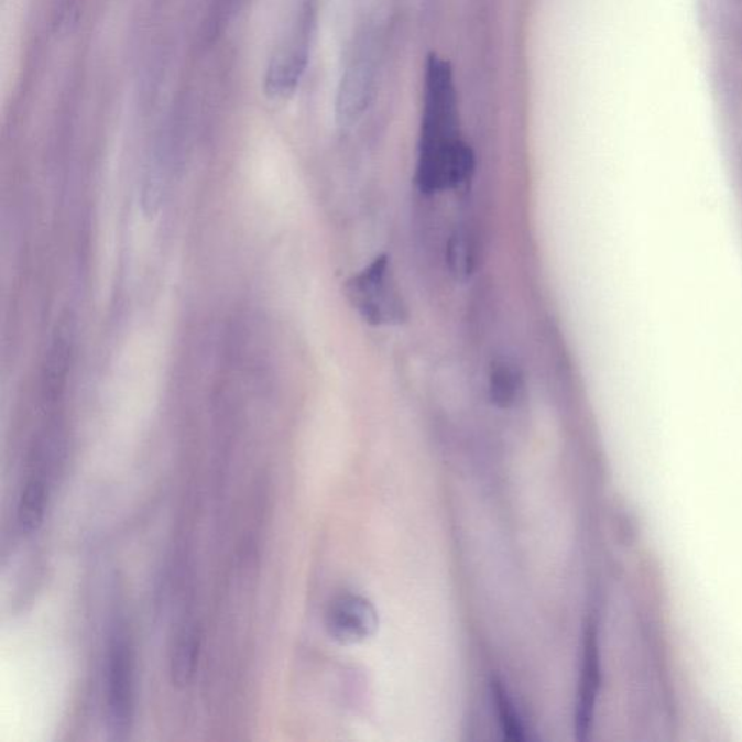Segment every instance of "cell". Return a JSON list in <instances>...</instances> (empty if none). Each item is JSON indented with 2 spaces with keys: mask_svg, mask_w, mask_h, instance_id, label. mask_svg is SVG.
Here are the masks:
<instances>
[{
  "mask_svg": "<svg viewBox=\"0 0 742 742\" xmlns=\"http://www.w3.org/2000/svg\"><path fill=\"white\" fill-rule=\"evenodd\" d=\"M346 293L352 308L374 327L400 324L405 318V306L388 255H380L352 276L347 282Z\"/></svg>",
  "mask_w": 742,
  "mask_h": 742,
  "instance_id": "7a4b0ae2",
  "label": "cell"
},
{
  "mask_svg": "<svg viewBox=\"0 0 742 742\" xmlns=\"http://www.w3.org/2000/svg\"><path fill=\"white\" fill-rule=\"evenodd\" d=\"M196 659H198V641L195 634H186L177 643L176 656L173 658V675L178 685L187 684L194 675Z\"/></svg>",
  "mask_w": 742,
  "mask_h": 742,
  "instance_id": "8fae6325",
  "label": "cell"
},
{
  "mask_svg": "<svg viewBox=\"0 0 742 742\" xmlns=\"http://www.w3.org/2000/svg\"><path fill=\"white\" fill-rule=\"evenodd\" d=\"M48 503V485L41 473L32 474L22 490L18 505V525L22 533L31 534L43 524Z\"/></svg>",
  "mask_w": 742,
  "mask_h": 742,
  "instance_id": "ba28073f",
  "label": "cell"
},
{
  "mask_svg": "<svg viewBox=\"0 0 742 742\" xmlns=\"http://www.w3.org/2000/svg\"><path fill=\"white\" fill-rule=\"evenodd\" d=\"M489 391L494 405L499 407L514 406L522 392L520 371L505 361L494 364L492 371H490Z\"/></svg>",
  "mask_w": 742,
  "mask_h": 742,
  "instance_id": "30bf717a",
  "label": "cell"
},
{
  "mask_svg": "<svg viewBox=\"0 0 742 742\" xmlns=\"http://www.w3.org/2000/svg\"><path fill=\"white\" fill-rule=\"evenodd\" d=\"M240 0H214L208 21L205 22V39L210 41L222 31L229 18L236 11Z\"/></svg>",
  "mask_w": 742,
  "mask_h": 742,
  "instance_id": "4fadbf2b",
  "label": "cell"
},
{
  "mask_svg": "<svg viewBox=\"0 0 742 742\" xmlns=\"http://www.w3.org/2000/svg\"><path fill=\"white\" fill-rule=\"evenodd\" d=\"M72 343L66 334L59 331L54 337L43 370V392L45 401L54 403L63 395L70 370Z\"/></svg>",
  "mask_w": 742,
  "mask_h": 742,
  "instance_id": "52a82bcc",
  "label": "cell"
},
{
  "mask_svg": "<svg viewBox=\"0 0 742 742\" xmlns=\"http://www.w3.org/2000/svg\"><path fill=\"white\" fill-rule=\"evenodd\" d=\"M600 681H602V670H600L598 631L597 625L589 622L585 631L579 694H577L576 705L575 728L579 741L588 740L590 731H592Z\"/></svg>",
  "mask_w": 742,
  "mask_h": 742,
  "instance_id": "5b68a950",
  "label": "cell"
},
{
  "mask_svg": "<svg viewBox=\"0 0 742 742\" xmlns=\"http://www.w3.org/2000/svg\"><path fill=\"white\" fill-rule=\"evenodd\" d=\"M325 625L329 636L337 643L346 645L364 643L378 630V611L368 598L343 593L329 604Z\"/></svg>",
  "mask_w": 742,
  "mask_h": 742,
  "instance_id": "277c9868",
  "label": "cell"
},
{
  "mask_svg": "<svg viewBox=\"0 0 742 742\" xmlns=\"http://www.w3.org/2000/svg\"><path fill=\"white\" fill-rule=\"evenodd\" d=\"M450 264L452 273L457 277H467L471 272L473 265V250H471L470 241L466 236L458 233L452 238L450 244Z\"/></svg>",
  "mask_w": 742,
  "mask_h": 742,
  "instance_id": "7c38bea8",
  "label": "cell"
},
{
  "mask_svg": "<svg viewBox=\"0 0 742 742\" xmlns=\"http://www.w3.org/2000/svg\"><path fill=\"white\" fill-rule=\"evenodd\" d=\"M306 59H308V53H306V43L301 31L270 59L263 80L265 95L274 99L286 98L291 95L299 84Z\"/></svg>",
  "mask_w": 742,
  "mask_h": 742,
  "instance_id": "8992f818",
  "label": "cell"
},
{
  "mask_svg": "<svg viewBox=\"0 0 742 742\" xmlns=\"http://www.w3.org/2000/svg\"><path fill=\"white\" fill-rule=\"evenodd\" d=\"M135 712V658L130 636L121 624L109 640L107 667V713L114 735L130 731Z\"/></svg>",
  "mask_w": 742,
  "mask_h": 742,
  "instance_id": "3957f363",
  "label": "cell"
},
{
  "mask_svg": "<svg viewBox=\"0 0 742 742\" xmlns=\"http://www.w3.org/2000/svg\"><path fill=\"white\" fill-rule=\"evenodd\" d=\"M418 178L425 190L460 185L474 159L461 137L455 75L450 63L433 54L425 68Z\"/></svg>",
  "mask_w": 742,
  "mask_h": 742,
  "instance_id": "6da1fadb",
  "label": "cell"
},
{
  "mask_svg": "<svg viewBox=\"0 0 742 742\" xmlns=\"http://www.w3.org/2000/svg\"><path fill=\"white\" fill-rule=\"evenodd\" d=\"M490 689H492V699L494 707H497L498 722L503 739L512 742H524L526 740L524 723L517 714L506 687L494 677L492 684H490Z\"/></svg>",
  "mask_w": 742,
  "mask_h": 742,
  "instance_id": "9c48e42d",
  "label": "cell"
}]
</instances>
